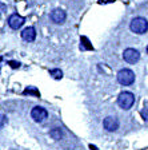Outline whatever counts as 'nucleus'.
Returning a JSON list of instances; mask_svg holds the SVG:
<instances>
[{
  "instance_id": "obj_11",
  "label": "nucleus",
  "mask_w": 148,
  "mask_h": 150,
  "mask_svg": "<svg viewBox=\"0 0 148 150\" xmlns=\"http://www.w3.org/2000/svg\"><path fill=\"white\" fill-rule=\"evenodd\" d=\"M49 135H51L53 139H60L62 135H63V133H62V130H60L59 127H55V129H52V130L49 131Z\"/></svg>"
},
{
  "instance_id": "obj_9",
  "label": "nucleus",
  "mask_w": 148,
  "mask_h": 150,
  "mask_svg": "<svg viewBox=\"0 0 148 150\" xmlns=\"http://www.w3.org/2000/svg\"><path fill=\"white\" fill-rule=\"evenodd\" d=\"M22 38L25 42H34L36 38V30L34 27H27L22 31Z\"/></svg>"
},
{
  "instance_id": "obj_15",
  "label": "nucleus",
  "mask_w": 148,
  "mask_h": 150,
  "mask_svg": "<svg viewBox=\"0 0 148 150\" xmlns=\"http://www.w3.org/2000/svg\"><path fill=\"white\" fill-rule=\"evenodd\" d=\"M7 122H8V119H7V117L4 115V114H0V129L3 127V126L6 125Z\"/></svg>"
},
{
  "instance_id": "obj_18",
  "label": "nucleus",
  "mask_w": 148,
  "mask_h": 150,
  "mask_svg": "<svg viewBox=\"0 0 148 150\" xmlns=\"http://www.w3.org/2000/svg\"><path fill=\"white\" fill-rule=\"evenodd\" d=\"M147 52H148V47H147Z\"/></svg>"
},
{
  "instance_id": "obj_2",
  "label": "nucleus",
  "mask_w": 148,
  "mask_h": 150,
  "mask_svg": "<svg viewBox=\"0 0 148 150\" xmlns=\"http://www.w3.org/2000/svg\"><path fill=\"white\" fill-rule=\"evenodd\" d=\"M133 103H135V95H133L132 93H130V91H123V93H120V95L117 97V105L123 110L131 109Z\"/></svg>"
},
{
  "instance_id": "obj_10",
  "label": "nucleus",
  "mask_w": 148,
  "mask_h": 150,
  "mask_svg": "<svg viewBox=\"0 0 148 150\" xmlns=\"http://www.w3.org/2000/svg\"><path fill=\"white\" fill-rule=\"evenodd\" d=\"M23 94H25V95H32V97H40V93H39V90H37L36 87H34V86H29V87H27L24 91H23Z\"/></svg>"
},
{
  "instance_id": "obj_17",
  "label": "nucleus",
  "mask_w": 148,
  "mask_h": 150,
  "mask_svg": "<svg viewBox=\"0 0 148 150\" xmlns=\"http://www.w3.org/2000/svg\"><path fill=\"white\" fill-rule=\"evenodd\" d=\"M115 0H99L100 4H107V3H114Z\"/></svg>"
},
{
  "instance_id": "obj_19",
  "label": "nucleus",
  "mask_w": 148,
  "mask_h": 150,
  "mask_svg": "<svg viewBox=\"0 0 148 150\" xmlns=\"http://www.w3.org/2000/svg\"><path fill=\"white\" fill-rule=\"evenodd\" d=\"M0 60H1V58H0Z\"/></svg>"
},
{
  "instance_id": "obj_6",
  "label": "nucleus",
  "mask_w": 148,
  "mask_h": 150,
  "mask_svg": "<svg viewBox=\"0 0 148 150\" xmlns=\"http://www.w3.org/2000/svg\"><path fill=\"white\" fill-rule=\"evenodd\" d=\"M49 18H51V20H52L53 23H56V24H62V23H64L65 18H67V13H65V11H63L62 8H55V9H52Z\"/></svg>"
},
{
  "instance_id": "obj_1",
  "label": "nucleus",
  "mask_w": 148,
  "mask_h": 150,
  "mask_svg": "<svg viewBox=\"0 0 148 150\" xmlns=\"http://www.w3.org/2000/svg\"><path fill=\"white\" fill-rule=\"evenodd\" d=\"M130 28H131V31H132L133 34L143 35L148 31V20L145 18H142V16L133 18L132 20H131Z\"/></svg>"
},
{
  "instance_id": "obj_8",
  "label": "nucleus",
  "mask_w": 148,
  "mask_h": 150,
  "mask_svg": "<svg viewBox=\"0 0 148 150\" xmlns=\"http://www.w3.org/2000/svg\"><path fill=\"white\" fill-rule=\"evenodd\" d=\"M23 24H24V18L18 15V13H13V15H11L8 18V25L12 30H19Z\"/></svg>"
},
{
  "instance_id": "obj_13",
  "label": "nucleus",
  "mask_w": 148,
  "mask_h": 150,
  "mask_svg": "<svg viewBox=\"0 0 148 150\" xmlns=\"http://www.w3.org/2000/svg\"><path fill=\"white\" fill-rule=\"evenodd\" d=\"M81 42H83V43L80 44V48H81V50H92V46H91V44H88L90 42H88V39H87L86 36L81 38Z\"/></svg>"
},
{
  "instance_id": "obj_3",
  "label": "nucleus",
  "mask_w": 148,
  "mask_h": 150,
  "mask_svg": "<svg viewBox=\"0 0 148 150\" xmlns=\"http://www.w3.org/2000/svg\"><path fill=\"white\" fill-rule=\"evenodd\" d=\"M117 82L123 86H130L135 82V74L130 69H121L117 72Z\"/></svg>"
},
{
  "instance_id": "obj_5",
  "label": "nucleus",
  "mask_w": 148,
  "mask_h": 150,
  "mask_svg": "<svg viewBox=\"0 0 148 150\" xmlns=\"http://www.w3.org/2000/svg\"><path fill=\"white\" fill-rule=\"evenodd\" d=\"M31 117H32V119H34L35 122H43V121H46V118L48 117V112H47V110L46 109H43V107H34L32 109V111H31Z\"/></svg>"
},
{
  "instance_id": "obj_7",
  "label": "nucleus",
  "mask_w": 148,
  "mask_h": 150,
  "mask_svg": "<svg viewBox=\"0 0 148 150\" xmlns=\"http://www.w3.org/2000/svg\"><path fill=\"white\" fill-rule=\"evenodd\" d=\"M103 126L107 131H116L119 129V119L116 117H107L103 121Z\"/></svg>"
},
{
  "instance_id": "obj_12",
  "label": "nucleus",
  "mask_w": 148,
  "mask_h": 150,
  "mask_svg": "<svg viewBox=\"0 0 148 150\" xmlns=\"http://www.w3.org/2000/svg\"><path fill=\"white\" fill-rule=\"evenodd\" d=\"M49 75H52L53 79H62L63 78V71L59 69H52L49 70Z\"/></svg>"
},
{
  "instance_id": "obj_4",
  "label": "nucleus",
  "mask_w": 148,
  "mask_h": 150,
  "mask_svg": "<svg viewBox=\"0 0 148 150\" xmlns=\"http://www.w3.org/2000/svg\"><path fill=\"white\" fill-rule=\"evenodd\" d=\"M123 59L130 64H135L140 59V52L135 48H126L123 52Z\"/></svg>"
},
{
  "instance_id": "obj_14",
  "label": "nucleus",
  "mask_w": 148,
  "mask_h": 150,
  "mask_svg": "<svg viewBox=\"0 0 148 150\" xmlns=\"http://www.w3.org/2000/svg\"><path fill=\"white\" fill-rule=\"evenodd\" d=\"M140 115H142V118L144 119V121L148 122V107H144V109L140 111Z\"/></svg>"
},
{
  "instance_id": "obj_16",
  "label": "nucleus",
  "mask_w": 148,
  "mask_h": 150,
  "mask_svg": "<svg viewBox=\"0 0 148 150\" xmlns=\"http://www.w3.org/2000/svg\"><path fill=\"white\" fill-rule=\"evenodd\" d=\"M9 64H11V67H12V69H19V67H20V63L19 62H9Z\"/></svg>"
}]
</instances>
